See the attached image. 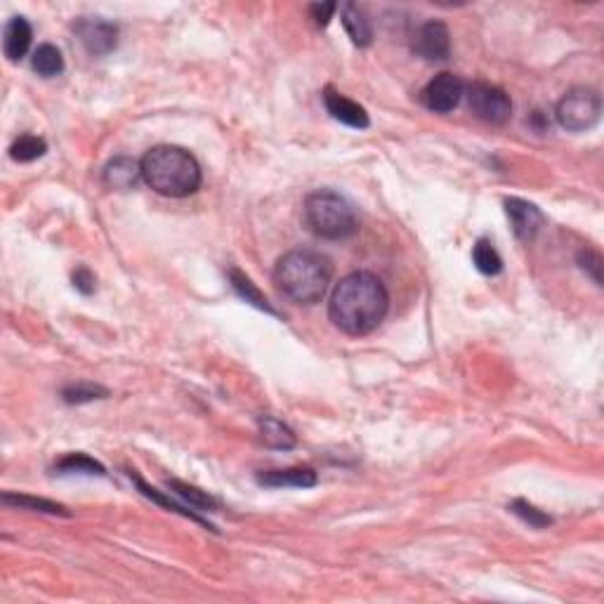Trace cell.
I'll return each mask as SVG.
<instances>
[{
  "label": "cell",
  "instance_id": "1",
  "mask_svg": "<svg viewBox=\"0 0 604 604\" xmlns=\"http://www.w3.org/2000/svg\"><path fill=\"white\" fill-rule=\"evenodd\" d=\"M390 310V293L375 274L352 272L340 279L328 300V319L337 331L352 337L369 336Z\"/></svg>",
  "mask_w": 604,
  "mask_h": 604
},
{
  "label": "cell",
  "instance_id": "2",
  "mask_svg": "<svg viewBox=\"0 0 604 604\" xmlns=\"http://www.w3.org/2000/svg\"><path fill=\"white\" fill-rule=\"evenodd\" d=\"M331 279V260L319 250L310 249H295L284 253L272 272L276 291L295 305H317L328 291Z\"/></svg>",
  "mask_w": 604,
  "mask_h": 604
},
{
  "label": "cell",
  "instance_id": "3",
  "mask_svg": "<svg viewBox=\"0 0 604 604\" xmlns=\"http://www.w3.org/2000/svg\"><path fill=\"white\" fill-rule=\"evenodd\" d=\"M142 179L156 194L168 198H185L197 194L204 179L197 156L185 146L159 144L142 156Z\"/></svg>",
  "mask_w": 604,
  "mask_h": 604
},
{
  "label": "cell",
  "instance_id": "4",
  "mask_svg": "<svg viewBox=\"0 0 604 604\" xmlns=\"http://www.w3.org/2000/svg\"><path fill=\"white\" fill-rule=\"evenodd\" d=\"M302 215H305L307 230L317 234L319 239L340 241V239L355 236L359 232V217H356L355 206L345 197H340L337 191H312L305 198Z\"/></svg>",
  "mask_w": 604,
  "mask_h": 604
},
{
  "label": "cell",
  "instance_id": "5",
  "mask_svg": "<svg viewBox=\"0 0 604 604\" xmlns=\"http://www.w3.org/2000/svg\"><path fill=\"white\" fill-rule=\"evenodd\" d=\"M600 116H602V97L598 90L588 85L569 90L555 109V118L569 133L591 130L600 121Z\"/></svg>",
  "mask_w": 604,
  "mask_h": 604
},
{
  "label": "cell",
  "instance_id": "6",
  "mask_svg": "<svg viewBox=\"0 0 604 604\" xmlns=\"http://www.w3.org/2000/svg\"><path fill=\"white\" fill-rule=\"evenodd\" d=\"M468 107L479 121L491 123V126H505L512 118V100L503 88L489 83H472L465 90Z\"/></svg>",
  "mask_w": 604,
  "mask_h": 604
},
{
  "label": "cell",
  "instance_id": "7",
  "mask_svg": "<svg viewBox=\"0 0 604 604\" xmlns=\"http://www.w3.org/2000/svg\"><path fill=\"white\" fill-rule=\"evenodd\" d=\"M465 97V83L456 74H439L420 92V102L434 114H451Z\"/></svg>",
  "mask_w": 604,
  "mask_h": 604
},
{
  "label": "cell",
  "instance_id": "8",
  "mask_svg": "<svg viewBox=\"0 0 604 604\" xmlns=\"http://www.w3.org/2000/svg\"><path fill=\"white\" fill-rule=\"evenodd\" d=\"M76 39L92 57H104L118 45V26L100 17H83L74 24Z\"/></svg>",
  "mask_w": 604,
  "mask_h": 604
},
{
  "label": "cell",
  "instance_id": "9",
  "mask_svg": "<svg viewBox=\"0 0 604 604\" xmlns=\"http://www.w3.org/2000/svg\"><path fill=\"white\" fill-rule=\"evenodd\" d=\"M414 52L427 62H444L451 52V36L444 22H425L414 36Z\"/></svg>",
  "mask_w": 604,
  "mask_h": 604
},
{
  "label": "cell",
  "instance_id": "10",
  "mask_svg": "<svg viewBox=\"0 0 604 604\" xmlns=\"http://www.w3.org/2000/svg\"><path fill=\"white\" fill-rule=\"evenodd\" d=\"M505 206V213H508V220L512 224V232L520 241H531L538 232L543 230L546 224V215L541 213V208L534 204H529L524 198H505L503 201Z\"/></svg>",
  "mask_w": 604,
  "mask_h": 604
},
{
  "label": "cell",
  "instance_id": "11",
  "mask_svg": "<svg viewBox=\"0 0 604 604\" xmlns=\"http://www.w3.org/2000/svg\"><path fill=\"white\" fill-rule=\"evenodd\" d=\"M324 107L331 114V118H336L343 126H350L355 130H366L371 126L366 109L362 104H356L355 100H350V97H345L343 92H337L331 85L324 88Z\"/></svg>",
  "mask_w": 604,
  "mask_h": 604
},
{
  "label": "cell",
  "instance_id": "12",
  "mask_svg": "<svg viewBox=\"0 0 604 604\" xmlns=\"http://www.w3.org/2000/svg\"><path fill=\"white\" fill-rule=\"evenodd\" d=\"M102 179L109 189H133L142 179L140 161L130 156H116L104 166Z\"/></svg>",
  "mask_w": 604,
  "mask_h": 604
},
{
  "label": "cell",
  "instance_id": "13",
  "mask_svg": "<svg viewBox=\"0 0 604 604\" xmlns=\"http://www.w3.org/2000/svg\"><path fill=\"white\" fill-rule=\"evenodd\" d=\"M31 24L24 17H13L5 24V31H3V52H5V57L10 62H20L29 52V48H31Z\"/></svg>",
  "mask_w": 604,
  "mask_h": 604
},
{
  "label": "cell",
  "instance_id": "14",
  "mask_svg": "<svg viewBox=\"0 0 604 604\" xmlns=\"http://www.w3.org/2000/svg\"><path fill=\"white\" fill-rule=\"evenodd\" d=\"M258 482L262 486H274V489H281V486H295V489H310V486H317V472L312 468H288V470H269L262 472Z\"/></svg>",
  "mask_w": 604,
  "mask_h": 604
},
{
  "label": "cell",
  "instance_id": "15",
  "mask_svg": "<svg viewBox=\"0 0 604 604\" xmlns=\"http://www.w3.org/2000/svg\"><path fill=\"white\" fill-rule=\"evenodd\" d=\"M343 26L352 43L359 45V48H366L373 40V24H371L366 10L356 3H345L343 5Z\"/></svg>",
  "mask_w": 604,
  "mask_h": 604
},
{
  "label": "cell",
  "instance_id": "16",
  "mask_svg": "<svg viewBox=\"0 0 604 604\" xmlns=\"http://www.w3.org/2000/svg\"><path fill=\"white\" fill-rule=\"evenodd\" d=\"M260 434H262V442L267 446H272V449H281V451H288V449H293L295 446V433H293L291 427L286 425V423H281L279 418H272V416H262L260 418Z\"/></svg>",
  "mask_w": 604,
  "mask_h": 604
},
{
  "label": "cell",
  "instance_id": "17",
  "mask_svg": "<svg viewBox=\"0 0 604 604\" xmlns=\"http://www.w3.org/2000/svg\"><path fill=\"white\" fill-rule=\"evenodd\" d=\"M31 69L43 78H55L64 71V57L59 48L50 43H43L36 48L31 57Z\"/></svg>",
  "mask_w": 604,
  "mask_h": 604
},
{
  "label": "cell",
  "instance_id": "18",
  "mask_svg": "<svg viewBox=\"0 0 604 604\" xmlns=\"http://www.w3.org/2000/svg\"><path fill=\"white\" fill-rule=\"evenodd\" d=\"M230 281H232V288H234L236 293H239V298H243L246 302H250L253 307H258V310H262V312L267 314H274L276 317V312H274V307L269 305V300L262 295L260 291H258V286H255L253 281L246 276L243 272H239V269H230Z\"/></svg>",
  "mask_w": 604,
  "mask_h": 604
},
{
  "label": "cell",
  "instance_id": "19",
  "mask_svg": "<svg viewBox=\"0 0 604 604\" xmlns=\"http://www.w3.org/2000/svg\"><path fill=\"white\" fill-rule=\"evenodd\" d=\"M45 152H48V142L39 135H22L10 146V159L17 161V163H31V161L43 159Z\"/></svg>",
  "mask_w": 604,
  "mask_h": 604
},
{
  "label": "cell",
  "instance_id": "20",
  "mask_svg": "<svg viewBox=\"0 0 604 604\" xmlns=\"http://www.w3.org/2000/svg\"><path fill=\"white\" fill-rule=\"evenodd\" d=\"M472 262H475V267L479 269L486 276H496V274L503 272V258L496 249H494V243L489 239H479L475 246H472Z\"/></svg>",
  "mask_w": 604,
  "mask_h": 604
},
{
  "label": "cell",
  "instance_id": "21",
  "mask_svg": "<svg viewBox=\"0 0 604 604\" xmlns=\"http://www.w3.org/2000/svg\"><path fill=\"white\" fill-rule=\"evenodd\" d=\"M3 503L5 505H14L22 510H33V512H48V515H62L69 517L71 512L64 505L55 501H45V498L36 496H20V494H3Z\"/></svg>",
  "mask_w": 604,
  "mask_h": 604
},
{
  "label": "cell",
  "instance_id": "22",
  "mask_svg": "<svg viewBox=\"0 0 604 604\" xmlns=\"http://www.w3.org/2000/svg\"><path fill=\"white\" fill-rule=\"evenodd\" d=\"M55 470L62 472V475H100V477L107 475L104 465L97 463V460L90 459V456H85V453H69V456H64V459L55 465Z\"/></svg>",
  "mask_w": 604,
  "mask_h": 604
},
{
  "label": "cell",
  "instance_id": "23",
  "mask_svg": "<svg viewBox=\"0 0 604 604\" xmlns=\"http://www.w3.org/2000/svg\"><path fill=\"white\" fill-rule=\"evenodd\" d=\"M168 489L175 494L178 498H182L185 503H189V508H198V510H215L217 501L210 496L208 491H201L197 486H189L185 482H178V479H168Z\"/></svg>",
  "mask_w": 604,
  "mask_h": 604
},
{
  "label": "cell",
  "instance_id": "24",
  "mask_svg": "<svg viewBox=\"0 0 604 604\" xmlns=\"http://www.w3.org/2000/svg\"><path fill=\"white\" fill-rule=\"evenodd\" d=\"M104 397H109V390L100 388V385H90V382H76V385L62 390V399L66 404H88V401L104 399Z\"/></svg>",
  "mask_w": 604,
  "mask_h": 604
},
{
  "label": "cell",
  "instance_id": "25",
  "mask_svg": "<svg viewBox=\"0 0 604 604\" xmlns=\"http://www.w3.org/2000/svg\"><path fill=\"white\" fill-rule=\"evenodd\" d=\"M510 512L520 517L521 521H527L529 527H534V529H546L553 524V517L546 515L543 510H538L536 505H531V503L521 501V498L510 503Z\"/></svg>",
  "mask_w": 604,
  "mask_h": 604
},
{
  "label": "cell",
  "instance_id": "26",
  "mask_svg": "<svg viewBox=\"0 0 604 604\" xmlns=\"http://www.w3.org/2000/svg\"><path fill=\"white\" fill-rule=\"evenodd\" d=\"M130 477L135 479V484H137V489H140L142 494H144L146 498H152V501H156V503H159V505H163V508H168V510H175V512H179V515L189 517V520H194V521H198V524H204V527L213 529V527H210V524H206V521L201 520V517H198V515H194V512H191V510H187L185 505H178V503H172L171 498L161 496V494H159V491H156V489H152V486H146V484L142 482V479L137 477V475H135V470H130Z\"/></svg>",
  "mask_w": 604,
  "mask_h": 604
},
{
  "label": "cell",
  "instance_id": "27",
  "mask_svg": "<svg viewBox=\"0 0 604 604\" xmlns=\"http://www.w3.org/2000/svg\"><path fill=\"white\" fill-rule=\"evenodd\" d=\"M336 13L337 3H314V5H310V17H312V22L319 26V29L328 26V22L333 20V14Z\"/></svg>",
  "mask_w": 604,
  "mask_h": 604
},
{
  "label": "cell",
  "instance_id": "28",
  "mask_svg": "<svg viewBox=\"0 0 604 604\" xmlns=\"http://www.w3.org/2000/svg\"><path fill=\"white\" fill-rule=\"evenodd\" d=\"M579 262H581V267H583V269H591L592 281H595L598 286H602V276H600V269H602V260H600V255L592 253V250H583V253L579 255Z\"/></svg>",
  "mask_w": 604,
  "mask_h": 604
},
{
  "label": "cell",
  "instance_id": "29",
  "mask_svg": "<svg viewBox=\"0 0 604 604\" xmlns=\"http://www.w3.org/2000/svg\"><path fill=\"white\" fill-rule=\"evenodd\" d=\"M74 288L83 293V295L95 293V274L90 272L88 267H78L74 272Z\"/></svg>",
  "mask_w": 604,
  "mask_h": 604
}]
</instances>
